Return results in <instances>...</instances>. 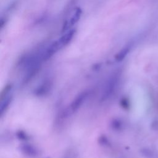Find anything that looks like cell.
Returning a JSON list of instances; mask_svg holds the SVG:
<instances>
[{"instance_id": "cell-8", "label": "cell", "mask_w": 158, "mask_h": 158, "mask_svg": "<svg viewBox=\"0 0 158 158\" xmlns=\"http://www.w3.org/2000/svg\"><path fill=\"white\" fill-rule=\"evenodd\" d=\"M114 124H113V127L114 126L115 128L118 129L120 127H122V123L120 122H119V120H116V121H114Z\"/></svg>"}, {"instance_id": "cell-3", "label": "cell", "mask_w": 158, "mask_h": 158, "mask_svg": "<svg viewBox=\"0 0 158 158\" xmlns=\"http://www.w3.org/2000/svg\"><path fill=\"white\" fill-rule=\"evenodd\" d=\"M52 86V82L51 80H44L35 90V95L38 96L46 95L51 90Z\"/></svg>"}, {"instance_id": "cell-6", "label": "cell", "mask_w": 158, "mask_h": 158, "mask_svg": "<svg viewBox=\"0 0 158 158\" xmlns=\"http://www.w3.org/2000/svg\"><path fill=\"white\" fill-rule=\"evenodd\" d=\"M22 151L25 152V154L28 156H35L36 151L35 149L30 145H24L22 148Z\"/></svg>"}, {"instance_id": "cell-9", "label": "cell", "mask_w": 158, "mask_h": 158, "mask_svg": "<svg viewBox=\"0 0 158 158\" xmlns=\"http://www.w3.org/2000/svg\"><path fill=\"white\" fill-rule=\"evenodd\" d=\"M18 136L19 137L20 139H27V136H25V133H23V132H19Z\"/></svg>"}, {"instance_id": "cell-4", "label": "cell", "mask_w": 158, "mask_h": 158, "mask_svg": "<svg viewBox=\"0 0 158 158\" xmlns=\"http://www.w3.org/2000/svg\"><path fill=\"white\" fill-rule=\"evenodd\" d=\"M1 100V106H0V113H1V115H2L3 112L5 110H6V109L8 108L10 103L11 102L12 96L10 94H8L7 96H5L4 99H2Z\"/></svg>"}, {"instance_id": "cell-1", "label": "cell", "mask_w": 158, "mask_h": 158, "mask_svg": "<svg viewBox=\"0 0 158 158\" xmlns=\"http://www.w3.org/2000/svg\"><path fill=\"white\" fill-rule=\"evenodd\" d=\"M119 75L117 73L113 74L110 78L108 79L107 81L106 82L102 95H101V99L102 101H105L109 98L114 92L115 91L118 83L119 81Z\"/></svg>"}, {"instance_id": "cell-7", "label": "cell", "mask_w": 158, "mask_h": 158, "mask_svg": "<svg viewBox=\"0 0 158 158\" xmlns=\"http://www.w3.org/2000/svg\"><path fill=\"white\" fill-rule=\"evenodd\" d=\"M129 51V49L126 48V49H124L123 50H122L119 53H118L117 54V56H115V59L117 61H121L125 57V56L127 55L128 52Z\"/></svg>"}, {"instance_id": "cell-2", "label": "cell", "mask_w": 158, "mask_h": 158, "mask_svg": "<svg viewBox=\"0 0 158 158\" xmlns=\"http://www.w3.org/2000/svg\"><path fill=\"white\" fill-rule=\"evenodd\" d=\"M89 92L88 91H84L78 94L73 99L70 105V110L73 112H76L81 107L83 103L86 101Z\"/></svg>"}, {"instance_id": "cell-5", "label": "cell", "mask_w": 158, "mask_h": 158, "mask_svg": "<svg viewBox=\"0 0 158 158\" xmlns=\"http://www.w3.org/2000/svg\"><path fill=\"white\" fill-rule=\"evenodd\" d=\"M81 10L80 9L78 8L75 10L74 14H73V15L71 17V18L69 20V22L68 23V25L67 27L69 26H72L73 25H74L75 23H77L78 20L80 19V16H81Z\"/></svg>"}]
</instances>
